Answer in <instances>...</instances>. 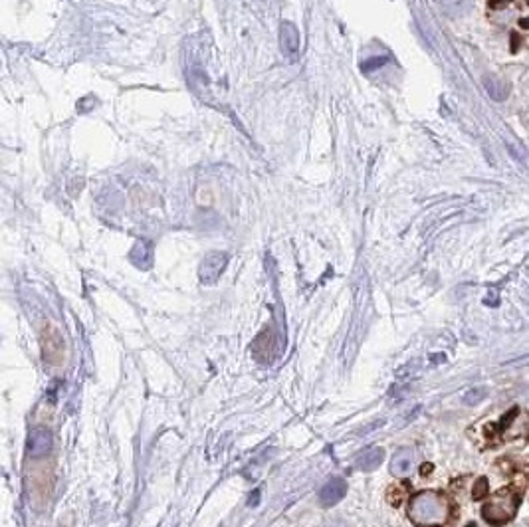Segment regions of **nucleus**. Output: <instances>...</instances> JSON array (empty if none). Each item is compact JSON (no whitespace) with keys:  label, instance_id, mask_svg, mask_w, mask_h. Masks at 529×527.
<instances>
[{"label":"nucleus","instance_id":"8","mask_svg":"<svg viewBox=\"0 0 529 527\" xmlns=\"http://www.w3.org/2000/svg\"><path fill=\"white\" fill-rule=\"evenodd\" d=\"M484 85H486L488 93L492 96V100H495V102H504L508 98V93H510V87L504 84L502 80L494 78V76H486L484 78Z\"/></svg>","mask_w":529,"mask_h":527},{"label":"nucleus","instance_id":"3","mask_svg":"<svg viewBox=\"0 0 529 527\" xmlns=\"http://www.w3.org/2000/svg\"><path fill=\"white\" fill-rule=\"evenodd\" d=\"M42 351H44V359L52 363V365H58L64 361V353H66V347H64V339L62 335L52 329V327H46L44 333H42Z\"/></svg>","mask_w":529,"mask_h":527},{"label":"nucleus","instance_id":"6","mask_svg":"<svg viewBox=\"0 0 529 527\" xmlns=\"http://www.w3.org/2000/svg\"><path fill=\"white\" fill-rule=\"evenodd\" d=\"M412 464H414V452L410 448H401L391 460V474L394 478L409 476Z\"/></svg>","mask_w":529,"mask_h":527},{"label":"nucleus","instance_id":"10","mask_svg":"<svg viewBox=\"0 0 529 527\" xmlns=\"http://www.w3.org/2000/svg\"><path fill=\"white\" fill-rule=\"evenodd\" d=\"M488 492H490V484H488V480H486V478H480L478 482L474 484V490H472L474 500H482V497H486Z\"/></svg>","mask_w":529,"mask_h":527},{"label":"nucleus","instance_id":"5","mask_svg":"<svg viewBox=\"0 0 529 527\" xmlns=\"http://www.w3.org/2000/svg\"><path fill=\"white\" fill-rule=\"evenodd\" d=\"M347 493V482L341 478H333L325 484L319 492V502L324 504L325 508H331L335 504H339Z\"/></svg>","mask_w":529,"mask_h":527},{"label":"nucleus","instance_id":"7","mask_svg":"<svg viewBox=\"0 0 529 527\" xmlns=\"http://www.w3.org/2000/svg\"><path fill=\"white\" fill-rule=\"evenodd\" d=\"M385 458V452L383 448L379 446H373V448H367L365 452H361L355 460L359 470H365V472H371V470H376L381 466V462Z\"/></svg>","mask_w":529,"mask_h":527},{"label":"nucleus","instance_id":"14","mask_svg":"<svg viewBox=\"0 0 529 527\" xmlns=\"http://www.w3.org/2000/svg\"><path fill=\"white\" fill-rule=\"evenodd\" d=\"M430 470H432V466H430V464H428V466H425V468H423V474H428V472H430Z\"/></svg>","mask_w":529,"mask_h":527},{"label":"nucleus","instance_id":"12","mask_svg":"<svg viewBox=\"0 0 529 527\" xmlns=\"http://www.w3.org/2000/svg\"><path fill=\"white\" fill-rule=\"evenodd\" d=\"M510 2H512V0H488V6H490L492 10H502V8H506Z\"/></svg>","mask_w":529,"mask_h":527},{"label":"nucleus","instance_id":"4","mask_svg":"<svg viewBox=\"0 0 529 527\" xmlns=\"http://www.w3.org/2000/svg\"><path fill=\"white\" fill-rule=\"evenodd\" d=\"M52 450V432L48 428H36L28 436V456L44 458Z\"/></svg>","mask_w":529,"mask_h":527},{"label":"nucleus","instance_id":"1","mask_svg":"<svg viewBox=\"0 0 529 527\" xmlns=\"http://www.w3.org/2000/svg\"><path fill=\"white\" fill-rule=\"evenodd\" d=\"M450 506L438 492H420L410 500L409 517L418 527H442L448 522Z\"/></svg>","mask_w":529,"mask_h":527},{"label":"nucleus","instance_id":"9","mask_svg":"<svg viewBox=\"0 0 529 527\" xmlns=\"http://www.w3.org/2000/svg\"><path fill=\"white\" fill-rule=\"evenodd\" d=\"M486 396H488V389H486V387H474V389L464 392L462 403H464L466 407H476Z\"/></svg>","mask_w":529,"mask_h":527},{"label":"nucleus","instance_id":"15","mask_svg":"<svg viewBox=\"0 0 529 527\" xmlns=\"http://www.w3.org/2000/svg\"><path fill=\"white\" fill-rule=\"evenodd\" d=\"M466 527H476V526H474V524H470V526H466Z\"/></svg>","mask_w":529,"mask_h":527},{"label":"nucleus","instance_id":"2","mask_svg":"<svg viewBox=\"0 0 529 527\" xmlns=\"http://www.w3.org/2000/svg\"><path fill=\"white\" fill-rule=\"evenodd\" d=\"M519 506V497L513 495L512 492H499L492 495L484 508H482V517L486 524L490 526H506L508 522H512L515 515V510Z\"/></svg>","mask_w":529,"mask_h":527},{"label":"nucleus","instance_id":"11","mask_svg":"<svg viewBox=\"0 0 529 527\" xmlns=\"http://www.w3.org/2000/svg\"><path fill=\"white\" fill-rule=\"evenodd\" d=\"M470 10V0H452V12L458 16L462 12Z\"/></svg>","mask_w":529,"mask_h":527},{"label":"nucleus","instance_id":"13","mask_svg":"<svg viewBox=\"0 0 529 527\" xmlns=\"http://www.w3.org/2000/svg\"><path fill=\"white\" fill-rule=\"evenodd\" d=\"M512 44H513L512 52H515L517 50V44H519V36H517V32H513L512 34Z\"/></svg>","mask_w":529,"mask_h":527}]
</instances>
